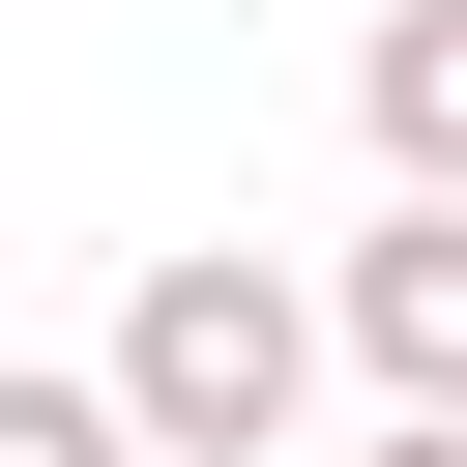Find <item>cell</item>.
I'll return each mask as SVG.
<instances>
[{"label": "cell", "mask_w": 467, "mask_h": 467, "mask_svg": "<svg viewBox=\"0 0 467 467\" xmlns=\"http://www.w3.org/2000/svg\"><path fill=\"white\" fill-rule=\"evenodd\" d=\"M321 350H350V321H321L292 263H234V234H175V263L117 292V350H88V379L146 409V467H292V409H321Z\"/></svg>", "instance_id": "obj_1"}, {"label": "cell", "mask_w": 467, "mask_h": 467, "mask_svg": "<svg viewBox=\"0 0 467 467\" xmlns=\"http://www.w3.org/2000/svg\"><path fill=\"white\" fill-rule=\"evenodd\" d=\"M321 321H350L379 409H467V204H379V234L321 263Z\"/></svg>", "instance_id": "obj_2"}, {"label": "cell", "mask_w": 467, "mask_h": 467, "mask_svg": "<svg viewBox=\"0 0 467 467\" xmlns=\"http://www.w3.org/2000/svg\"><path fill=\"white\" fill-rule=\"evenodd\" d=\"M350 117H379L409 204H467V0H379V29H350Z\"/></svg>", "instance_id": "obj_3"}, {"label": "cell", "mask_w": 467, "mask_h": 467, "mask_svg": "<svg viewBox=\"0 0 467 467\" xmlns=\"http://www.w3.org/2000/svg\"><path fill=\"white\" fill-rule=\"evenodd\" d=\"M0 467H146V409H117V379H58V350H0Z\"/></svg>", "instance_id": "obj_4"}, {"label": "cell", "mask_w": 467, "mask_h": 467, "mask_svg": "<svg viewBox=\"0 0 467 467\" xmlns=\"http://www.w3.org/2000/svg\"><path fill=\"white\" fill-rule=\"evenodd\" d=\"M350 467H467V409H379V438H350Z\"/></svg>", "instance_id": "obj_5"}]
</instances>
